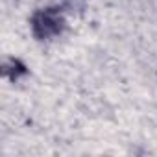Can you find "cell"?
I'll return each instance as SVG.
<instances>
[{"label":"cell","instance_id":"6da1fadb","mask_svg":"<svg viewBox=\"0 0 157 157\" xmlns=\"http://www.w3.org/2000/svg\"><path fill=\"white\" fill-rule=\"evenodd\" d=\"M61 26H63V19L54 10L39 11L33 17V32L37 37H52V35L59 33Z\"/></svg>","mask_w":157,"mask_h":157}]
</instances>
